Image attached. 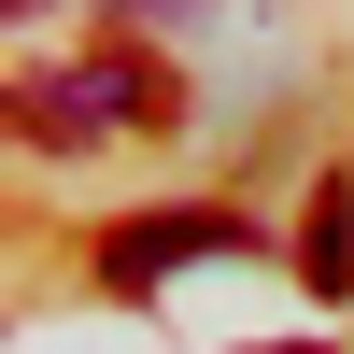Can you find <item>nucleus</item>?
I'll return each mask as SVG.
<instances>
[{"instance_id":"f257e3e1","label":"nucleus","mask_w":354,"mask_h":354,"mask_svg":"<svg viewBox=\"0 0 354 354\" xmlns=\"http://www.w3.org/2000/svg\"><path fill=\"white\" fill-rule=\"evenodd\" d=\"M156 113H170V85L142 71V57H85V71H28L15 85V128L43 142V156H100V142L156 128Z\"/></svg>"},{"instance_id":"f03ea898","label":"nucleus","mask_w":354,"mask_h":354,"mask_svg":"<svg viewBox=\"0 0 354 354\" xmlns=\"http://www.w3.org/2000/svg\"><path fill=\"white\" fill-rule=\"evenodd\" d=\"M198 255H255V227H227V213H128V227L100 241V270H113V283L142 298V283L198 270Z\"/></svg>"},{"instance_id":"7ed1b4c3","label":"nucleus","mask_w":354,"mask_h":354,"mask_svg":"<svg viewBox=\"0 0 354 354\" xmlns=\"http://www.w3.org/2000/svg\"><path fill=\"white\" fill-rule=\"evenodd\" d=\"M298 270L326 283V298L354 283V170H326V185H312V227H298Z\"/></svg>"},{"instance_id":"20e7f679","label":"nucleus","mask_w":354,"mask_h":354,"mask_svg":"<svg viewBox=\"0 0 354 354\" xmlns=\"http://www.w3.org/2000/svg\"><path fill=\"white\" fill-rule=\"evenodd\" d=\"M113 15H198V0H113Z\"/></svg>"},{"instance_id":"39448f33","label":"nucleus","mask_w":354,"mask_h":354,"mask_svg":"<svg viewBox=\"0 0 354 354\" xmlns=\"http://www.w3.org/2000/svg\"><path fill=\"white\" fill-rule=\"evenodd\" d=\"M270 354H326V340H270Z\"/></svg>"},{"instance_id":"423d86ee","label":"nucleus","mask_w":354,"mask_h":354,"mask_svg":"<svg viewBox=\"0 0 354 354\" xmlns=\"http://www.w3.org/2000/svg\"><path fill=\"white\" fill-rule=\"evenodd\" d=\"M28 15H43V0H15V28H28Z\"/></svg>"}]
</instances>
